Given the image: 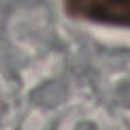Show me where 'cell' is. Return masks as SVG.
<instances>
[{
    "instance_id": "6da1fadb",
    "label": "cell",
    "mask_w": 130,
    "mask_h": 130,
    "mask_svg": "<svg viewBox=\"0 0 130 130\" xmlns=\"http://www.w3.org/2000/svg\"><path fill=\"white\" fill-rule=\"evenodd\" d=\"M65 7L83 20L130 26V0H65Z\"/></svg>"
}]
</instances>
